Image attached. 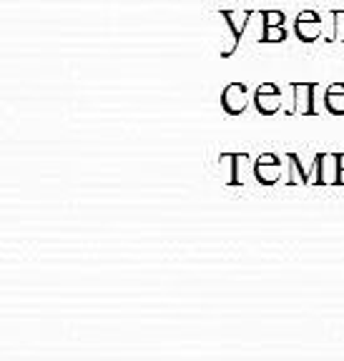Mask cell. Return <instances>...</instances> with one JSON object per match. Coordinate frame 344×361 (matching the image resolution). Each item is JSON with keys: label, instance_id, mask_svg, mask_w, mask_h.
Here are the masks:
<instances>
[{"label": "cell", "instance_id": "7a4b0ae2", "mask_svg": "<svg viewBox=\"0 0 344 361\" xmlns=\"http://www.w3.org/2000/svg\"><path fill=\"white\" fill-rule=\"evenodd\" d=\"M254 103H256V111L261 116H274V113L282 108V90H279L277 83H261L254 93Z\"/></svg>", "mask_w": 344, "mask_h": 361}, {"label": "cell", "instance_id": "8992f818", "mask_svg": "<svg viewBox=\"0 0 344 361\" xmlns=\"http://www.w3.org/2000/svg\"><path fill=\"white\" fill-rule=\"evenodd\" d=\"M221 106L229 116H242L247 111V85L229 83L221 90Z\"/></svg>", "mask_w": 344, "mask_h": 361}, {"label": "cell", "instance_id": "30bf717a", "mask_svg": "<svg viewBox=\"0 0 344 361\" xmlns=\"http://www.w3.org/2000/svg\"><path fill=\"white\" fill-rule=\"evenodd\" d=\"M282 40H287V30H284V25H264L261 43H282Z\"/></svg>", "mask_w": 344, "mask_h": 361}, {"label": "cell", "instance_id": "5bb4252c", "mask_svg": "<svg viewBox=\"0 0 344 361\" xmlns=\"http://www.w3.org/2000/svg\"><path fill=\"white\" fill-rule=\"evenodd\" d=\"M339 169H344V153L339 156Z\"/></svg>", "mask_w": 344, "mask_h": 361}, {"label": "cell", "instance_id": "7c38bea8", "mask_svg": "<svg viewBox=\"0 0 344 361\" xmlns=\"http://www.w3.org/2000/svg\"><path fill=\"white\" fill-rule=\"evenodd\" d=\"M261 18H264V25H284V20H287L282 11H264Z\"/></svg>", "mask_w": 344, "mask_h": 361}, {"label": "cell", "instance_id": "5b68a950", "mask_svg": "<svg viewBox=\"0 0 344 361\" xmlns=\"http://www.w3.org/2000/svg\"><path fill=\"white\" fill-rule=\"evenodd\" d=\"M254 176L264 186H274L279 180V176H282V161L274 153H261L254 164Z\"/></svg>", "mask_w": 344, "mask_h": 361}, {"label": "cell", "instance_id": "6da1fadb", "mask_svg": "<svg viewBox=\"0 0 344 361\" xmlns=\"http://www.w3.org/2000/svg\"><path fill=\"white\" fill-rule=\"evenodd\" d=\"M319 88L316 83H292V93H294V106L289 108V116H314L316 106H314V90Z\"/></svg>", "mask_w": 344, "mask_h": 361}, {"label": "cell", "instance_id": "8fae6325", "mask_svg": "<svg viewBox=\"0 0 344 361\" xmlns=\"http://www.w3.org/2000/svg\"><path fill=\"white\" fill-rule=\"evenodd\" d=\"M332 18H334V33L327 43H334V40H342L344 43V11H334Z\"/></svg>", "mask_w": 344, "mask_h": 361}, {"label": "cell", "instance_id": "277c9868", "mask_svg": "<svg viewBox=\"0 0 344 361\" xmlns=\"http://www.w3.org/2000/svg\"><path fill=\"white\" fill-rule=\"evenodd\" d=\"M254 16L251 11H244V13H237V11H224L221 13V18L226 20V25H229V30H232V40H229V48H224L221 51V58H229L234 51H237L239 40H242V33L247 30V20Z\"/></svg>", "mask_w": 344, "mask_h": 361}, {"label": "cell", "instance_id": "3957f363", "mask_svg": "<svg viewBox=\"0 0 344 361\" xmlns=\"http://www.w3.org/2000/svg\"><path fill=\"white\" fill-rule=\"evenodd\" d=\"M314 166H316L314 183H319V186H334V183H339V156L337 153H319V156L314 158Z\"/></svg>", "mask_w": 344, "mask_h": 361}, {"label": "cell", "instance_id": "ba28073f", "mask_svg": "<svg viewBox=\"0 0 344 361\" xmlns=\"http://www.w3.org/2000/svg\"><path fill=\"white\" fill-rule=\"evenodd\" d=\"M287 161H289V180H287L289 186H297V183H314V180H312V176L302 169L299 156H297V153H289Z\"/></svg>", "mask_w": 344, "mask_h": 361}, {"label": "cell", "instance_id": "4fadbf2b", "mask_svg": "<svg viewBox=\"0 0 344 361\" xmlns=\"http://www.w3.org/2000/svg\"><path fill=\"white\" fill-rule=\"evenodd\" d=\"M339 183H344V169H339Z\"/></svg>", "mask_w": 344, "mask_h": 361}, {"label": "cell", "instance_id": "52a82bcc", "mask_svg": "<svg viewBox=\"0 0 344 361\" xmlns=\"http://www.w3.org/2000/svg\"><path fill=\"white\" fill-rule=\"evenodd\" d=\"M297 35L304 43H314L322 35V16L316 11H302L297 16Z\"/></svg>", "mask_w": 344, "mask_h": 361}, {"label": "cell", "instance_id": "9c48e42d", "mask_svg": "<svg viewBox=\"0 0 344 361\" xmlns=\"http://www.w3.org/2000/svg\"><path fill=\"white\" fill-rule=\"evenodd\" d=\"M324 106L332 116H344V90H324Z\"/></svg>", "mask_w": 344, "mask_h": 361}]
</instances>
